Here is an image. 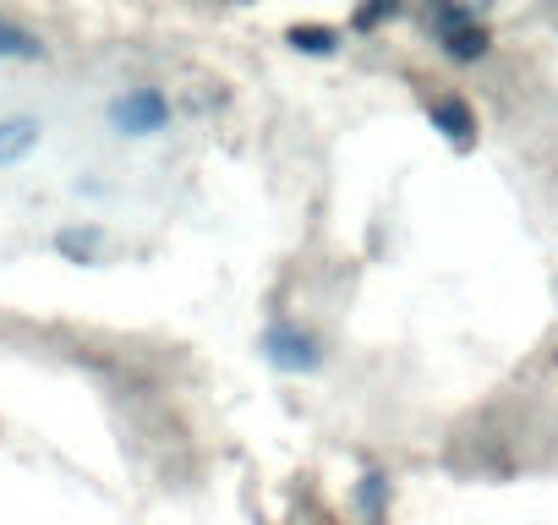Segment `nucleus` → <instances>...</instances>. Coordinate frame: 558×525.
<instances>
[{"mask_svg": "<svg viewBox=\"0 0 558 525\" xmlns=\"http://www.w3.org/2000/svg\"><path fill=\"white\" fill-rule=\"evenodd\" d=\"M433 28H438V45L449 61H482L487 56V28L476 23V12L465 7H433Z\"/></svg>", "mask_w": 558, "mask_h": 525, "instance_id": "obj_1", "label": "nucleus"}, {"mask_svg": "<svg viewBox=\"0 0 558 525\" xmlns=\"http://www.w3.org/2000/svg\"><path fill=\"white\" fill-rule=\"evenodd\" d=\"M110 121H116V132H126V137H148V132H159V126L170 121V99H165L159 88H132V94H121V99L110 105Z\"/></svg>", "mask_w": 558, "mask_h": 525, "instance_id": "obj_2", "label": "nucleus"}, {"mask_svg": "<svg viewBox=\"0 0 558 525\" xmlns=\"http://www.w3.org/2000/svg\"><path fill=\"white\" fill-rule=\"evenodd\" d=\"M263 351H268L274 367H286V373H313V367L324 362L318 340L302 334V329H291V323H274V329L263 334Z\"/></svg>", "mask_w": 558, "mask_h": 525, "instance_id": "obj_3", "label": "nucleus"}, {"mask_svg": "<svg viewBox=\"0 0 558 525\" xmlns=\"http://www.w3.org/2000/svg\"><path fill=\"white\" fill-rule=\"evenodd\" d=\"M427 121H433L454 148H471V143H476V115H471V105H465V99H454V94L427 99Z\"/></svg>", "mask_w": 558, "mask_h": 525, "instance_id": "obj_4", "label": "nucleus"}, {"mask_svg": "<svg viewBox=\"0 0 558 525\" xmlns=\"http://www.w3.org/2000/svg\"><path fill=\"white\" fill-rule=\"evenodd\" d=\"M34 137H39V126L23 115V121H0V159H17V154H28L34 148Z\"/></svg>", "mask_w": 558, "mask_h": 525, "instance_id": "obj_5", "label": "nucleus"}, {"mask_svg": "<svg viewBox=\"0 0 558 525\" xmlns=\"http://www.w3.org/2000/svg\"><path fill=\"white\" fill-rule=\"evenodd\" d=\"M291 45L307 50V56H335L340 50V34L335 28H291Z\"/></svg>", "mask_w": 558, "mask_h": 525, "instance_id": "obj_6", "label": "nucleus"}, {"mask_svg": "<svg viewBox=\"0 0 558 525\" xmlns=\"http://www.w3.org/2000/svg\"><path fill=\"white\" fill-rule=\"evenodd\" d=\"M384 17H395V7L384 0V7H367V12H356V28H378Z\"/></svg>", "mask_w": 558, "mask_h": 525, "instance_id": "obj_7", "label": "nucleus"}]
</instances>
